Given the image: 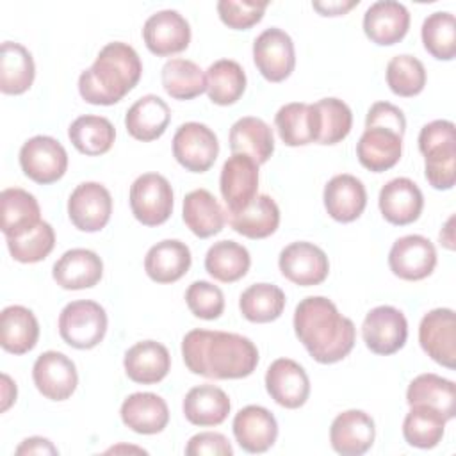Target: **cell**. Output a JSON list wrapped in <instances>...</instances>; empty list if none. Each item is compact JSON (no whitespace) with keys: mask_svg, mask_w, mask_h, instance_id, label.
Masks as SVG:
<instances>
[{"mask_svg":"<svg viewBox=\"0 0 456 456\" xmlns=\"http://www.w3.org/2000/svg\"><path fill=\"white\" fill-rule=\"evenodd\" d=\"M182 356L192 374L210 379H240L258 365V349L244 335L191 330L182 340Z\"/></svg>","mask_w":456,"mask_h":456,"instance_id":"6da1fadb","label":"cell"},{"mask_svg":"<svg viewBox=\"0 0 456 456\" xmlns=\"http://www.w3.org/2000/svg\"><path fill=\"white\" fill-rule=\"evenodd\" d=\"M294 331L308 354L319 363L344 360L356 340V328L324 296H308L294 310Z\"/></svg>","mask_w":456,"mask_h":456,"instance_id":"7a4b0ae2","label":"cell"},{"mask_svg":"<svg viewBox=\"0 0 456 456\" xmlns=\"http://www.w3.org/2000/svg\"><path fill=\"white\" fill-rule=\"evenodd\" d=\"M142 64L137 52L121 41L107 43L91 68L78 77L80 96L93 105L121 102L139 82Z\"/></svg>","mask_w":456,"mask_h":456,"instance_id":"3957f363","label":"cell"},{"mask_svg":"<svg viewBox=\"0 0 456 456\" xmlns=\"http://www.w3.org/2000/svg\"><path fill=\"white\" fill-rule=\"evenodd\" d=\"M419 150L424 173L436 191H449L456 182V126L449 119H435L420 128Z\"/></svg>","mask_w":456,"mask_h":456,"instance_id":"277c9868","label":"cell"},{"mask_svg":"<svg viewBox=\"0 0 456 456\" xmlns=\"http://www.w3.org/2000/svg\"><path fill=\"white\" fill-rule=\"evenodd\" d=\"M107 312L91 299L68 303L59 315V335L75 349H93L107 333Z\"/></svg>","mask_w":456,"mask_h":456,"instance_id":"5b68a950","label":"cell"},{"mask_svg":"<svg viewBox=\"0 0 456 456\" xmlns=\"http://www.w3.org/2000/svg\"><path fill=\"white\" fill-rule=\"evenodd\" d=\"M130 208L144 226L166 223L173 212V189L166 176L144 173L130 185Z\"/></svg>","mask_w":456,"mask_h":456,"instance_id":"8992f818","label":"cell"},{"mask_svg":"<svg viewBox=\"0 0 456 456\" xmlns=\"http://www.w3.org/2000/svg\"><path fill=\"white\" fill-rule=\"evenodd\" d=\"M20 166L32 182L48 185L61 180L68 169L64 146L50 135H34L20 148Z\"/></svg>","mask_w":456,"mask_h":456,"instance_id":"52a82bcc","label":"cell"},{"mask_svg":"<svg viewBox=\"0 0 456 456\" xmlns=\"http://www.w3.org/2000/svg\"><path fill=\"white\" fill-rule=\"evenodd\" d=\"M219 155L217 135L203 123L189 121L176 128L173 137V157L191 173L208 171Z\"/></svg>","mask_w":456,"mask_h":456,"instance_id":"ba28073f","label":"cell"},{"mask_svg":"<svg viewBox=\"0 0 456 456\" xmlns=\"http://www.w3.org/2000/svg\"><path fill=\"white\" fill-rule=\"evenodd\" d=\"M253 61L265 80L283 82L296 66L292 37L278 27L265 28L253 41Z\"/></svg>","mask_w":456,"mask_h":456,"instance_id":"9c48e42d","label":"cell"},{"mask_svg":"<svg viewBox=\"0 0 456 456\" xmlns=\"http://www.w3.org/2000/svg\"><path fill=\"white\" fill-rule=\"evenodd\" d=\"M365 346L381 356H388L403 349L408 338V322L404 314L390 305L372 308L362 324Z\"/></svg>","mask_w":456,"mask_h":456,"instance_id":"30bf717a","label":"cell"},{"mask_svg":"<svg viewBox=\"0 0 456 456\" xmlns=\"http://www.w3.org/2000/svg\"><path fill=\"white\" fill-rule=\"evenodd\" d=\"M112 214V196L98 182L78 183L68 200V216L80 232H100Z\"/></svg>","mask_w":456,"mask_h":456,"instance_id":"8fae6325","label":"cell"},{"mask_svg":"<svg viewBox=\"0 0 456 456\" xmlns=\"http://www.w3.org/2000/svg\"><path fill=\"white\" fill-rule=\"evenodd\" d=\"M278 265L281 274L299 287L319 285L330 273V260L326 253L314 242L306 240L285 246L278 256Z\"/></svg>","mask_w":456,"mask_h":456,"instance_id":"7c38bea8","label":"cell"},{"mask_svg":"<svg viewBox=\"0 0 456 456\" xmlns=\"http://www.w3.org/2000/svg\"><path fill=\"white\" fill-rule=\"evenodd\" d=\"M390 271L406 281H419L428 278L436 265L435 244L424 235L399 237L388 253Z\"/></svg>","mask_w":456,"mask_h":456,"instance_id":"4fadbf2b","label":"cell"},{"mask_svg":"<svg viewBox=\"0 0 456 456\" xmlns=\"http://www.w3.org/2000/svg\"><path fill=\"white\" fill-rule=\"evenodd\" d=\"M419 342L422 351L438 365L454 369L456 365V317L451 308L428 312L419 324Z\"/></svg>","mask_w":456,"mask_h":456,"instance_id":"5bb4252c","label":"cell"},{"mask_svg":"<svg viewBox=\"0 0 456 456\" xmlns=\"http://www.w3.org/2000/svg\"><path fill=\"white\" fill-rule=\"evenodd\" d=\"M219 189L226 212L242 210L258 194V164L248 155L232 153L223 164Z\"/></svg>","mask_w":456,"mask_h":456,"instance_id":"9a60e30c","label":"cell"},{"mask_svg":"<svg viewBox=\"0 0 456 456\" xmlns=\"http://www.w3.org/2000/svg\"><path fill=\"white\" fill-rule=\"evenodd\" d=\"M32 379L39 394L50 401L69 399L78 385V374L73 360L59 351H45L36 358Z\"/></svg>","mask_w":456,"mask_h":456,"instance_id":"2e32d148","label":"cell"},{"mask_svg":"<svg viewBox=\"0 0 456 456\" xmlns=\"http://www.w3.org/2000/svg\"><path fill=\"white\" fill-rule=\"evenodd\" d=\"M142 39L146 48L159 55L167 57L183 52L191 43L189 21L175 9H164L151 14L142 27Z\"/></svg>","mask_w":456,"mask_h":456,"instance_id":"e0dca14e","label":"cell"},{"mask_svg":"<svg viewBox=\"0 0 456 456\" xmlns=\"http://www.w3.org/2000/svg\"><path fill=\"white\" fill-rule=\"evenodd\" d=\"M265 390L276 404L296 410L301 408L310 395V379L297 362L278 358L267 367Z\"/></svg>","mask_w":456,"mask_h":456,"instance_id":"ac0fdd59","label":"cell"},{"mask_svg":"<svg viewBox=\"0 0 456 456\" xmlns=\"http://www.w3.org/2000/svg\"><path fill=\"white\" fill-rule=\"evenodd\" d=\"M376 438V426L363 410H346L338 413L330 428V444L342 456L365 454Z\"/></svg>","mask_w":456,"mask_h":456,"instance_id":"d6986e66","label":"cell"},{"mask_svg":"<svg viewBox=\"0 0 456 456\" xmlns=\"http://www.w3.org/2000/svg\"><path fill=\"white\" fill-rule=\"evenodd\" d=\"M233 436L246 452H265L278 438V422L274 415L258 404L239 410L233 417Z\"/></svg>","mask_w":456,"mask_h":456,"instance_id":"ffe728a7","label":"cell"},{"mask_svg":"<svg viewBox=\"0 0 456 456\" xmlns=\"http://www.w3.org/2000/svg\"><path fill=\"white\" fill-rule=\"evenodd\" d=\"M378 205L381 216L390 224L404 226L420 217L424 208V196L413 180L399 176L392 178L381 187Z\"/></svg>","mask_w":456,"mask_h":456,"instance_id":"44dd1931","label":"cell"},{"mask_svg":"<svg viewBox=\"0 0 456 456\" xmlns=\"http://www.w3.org/2000/svg\"><path fill=\"white\" fill-rule=\"evenodd\" d=\"M408 28L410 12L401 2L379 0L374 2L363 14V32L379 46L399 43L406 36Z\"/></svg>","mask_w":456,"mask_h":456,"instance_id":"7402d4cb","label":"cell"},{"mask_svg":"<svg viewBox=\"0 0 456 456\" xmlns=\"http://www.w3.org/2000/svg\"><path fill=\"white\" fill-rule=\"evenodd\" d=\"M328 216L338 223H351L362 216L367 205V191L360 178L342 173L335 175L322 192Z\"/></svg>","mask_w":456,"mask_h":456,"instance_id":"603a6c76","label":"cell"},{"mask_svg":"<svg viewBox=\"0 0 456 456\" xmlns=\"http://www.w3.org/2000/svg\"><path fill=\"white\" fill-rule=\"evenodd\" d=\"M52 276L59 287L66 290H80L94 287L103 276L102 258L86 248L68 249L53 264Z\"/></svg>","mask_w":456,"mask_h":456,"instance_id":"cb8c5ba5","label":"cell"},{"mask_svg":"<svg viewBox=\"0 0 456 456\" xmlns=\"http://www.w3.org/2000/svg\"><path fill=\"white\" fill-rule=\"evenodd\" d=\"M403 153V135L383 126H365L356 142V157L360 164L372 171L383 173L394 167Z\"/></svg>","mask_w":456,"mask_h":456,"instance_id":"d4e9b609","label":"cell"},{"mask_svg":"<svg viewBox=\"0 0 456 456\" xmlns=\"http://www.w3.org/2000/svg\"><path fill=\"white\" fill-rule=\"evenodd\" d=\"M123 367L134 383L153 385L167 376L171 356L164 344L157 340H142L126 349Z\"/></svg>","mask_w":456,"mask_h":456,"instance_id":"484cf974","label":"cell"},{"mask_svg":"<svg viewBox=\"0 0 456 456\" xmlns=\"http://www.w3.org/2000/svg\"><path fill=\"white\" fill-rule=\"evenodd\" d=\"M126 428L139 435H157L169 422V408L166 401L153 392L130 394L119 410Z\"/></svg>","mask_w":456,"mask_h":456,"instance_id":"4316f807","label":"cell"},{"mask_svg":"<svg viewBox=\"0 0 456 456\" xmlns=\"http://www.w3.org/2000/svg\"><path fill=\"white\" fill-rule=\"evenodd\" d=\"M192 256L185 242L178 239H164L153 244L144 256V271L157 283H175L191 267Z\"/></svg>","mask_w":456,"mask_h":456,"instance_id":"83f0119b","label":"cell"},{"mask_svg":"<svg viewBox=\"0 0 456 456\" xmlns=\"http://www.w3.org/2000/svg\"><path fill=\"white\" fill-rule=\"evenodd\" d=\"M171 121V110L167 103L157 94L141 96L125 116L126 132L142 142L159 139Z\"/></svg>","mask_w":456,"mask_h":456,"instance_id":"f1b7e54d","label":"cell"},{"mask_svg":"<svg viewBox=\"0 0 456 456\" xmlns=\"http://www.w3.org/2000/svg\"><path fill=\"white\" fill-rule=\"evenodd\" d=\"M230 399L226 392L216 385H198L185 394L182 410L185 419L200 428L219 426L230 413Z\"/></svg>","mask_w":456,"mask_h":456,"instance_id":"f546056e","label":"cell"},{"mask_svg":"<svg viewBox=\"0 0 456 456\" xmlns=\"http://www.w3.org/2000/svg\"><path fill=\"white\" fill-rule=\"evenodd\" d=\"M230 150L251 157L258 166L265 164L274 151L273 128L260 118L244 116L230 128Z\"/></svg>","mask_w":456,"mask_h":456,"instance_id":"4dcf8cb0","label":"cell"},{"mask_svg":"<svg viewBox=\"0 0 456 456\" xmlns=\"http://www.w3.org/2000/svg\"><path fill=\"white\" fill-rule=\"evenodd\" d=\"M0 216L5 239L18 237L43 221L37 200L28 191L20 187H9L2 191Z\"/></svg>","mask_w":456,"mask_h":456,"instance_id":"1f68e13d","label":"cell"},{"mask_svg":"<svg viewBox=\"0 0 456 456\" xmlns=\"http://www.w3.org/2000/svg\"><path fill=\"white\" fill-rule=\"evenodd\" d=\"M182 217L185 226L200 239L219 233L226 223V212L207 189H194L185 194Z\"/></svg>","mask_w":456,"mask_h":456,"instance_id":"d6a6232c","label":"cell"},{"mask_svg":"<svg viewBox=\"0 0 456 456\" xmlns=\"http://www.w3.org/2000/svg\"><path fill=\"white\" fill-rule=\"evenodd\" d=\"M228 224L248 239H265L278 230L280 208L267 194L256 198L239 212H226Z\"/></svg>","mask_w":456,"mask_h":456,"instance_id":"836d02e7","label":"cell"},{"mask_svg":"<svg viewBox=\"0 0 456 456\" xmlns=\"http://www.w3.org/2000/svg\"><path fill=\"white\" fill-rule=\"evenodd\" d=\"M39 322L32 310L21 305L5 306L0 314V346L12 354H25L36 347Z\"/></svg>","mask_w":456,"mask_h":456,"instance_id":"e575fe53","label":"cell"},{"mask_svg":"<svg viewBox=\"0 0 456 456\" xmlns=\"http://www.w3.org/2000/svg\"><path fill=\"white\" fill-rule=\"evenodd\" d=\"M274 126L287 146H306L317 142L319 125L314 103L292 102L278 109Z\"/></svg>","mask_w":456,"mask_h":456,"instance_id":"d590c367","label":"cell"},{"mask_svg":"<svg viewBox=\"0 0 456 456\" xmlns=\"http://www.w3.org/2000/svg\"><path fill=\"white\" fill-rule=\"evenodd\" d=\"M406 403L410 406H431L438 410L445 420H452L456 415V385L454 381L433 372L419 374L408 385Z\"/></svg>","mask_w":456,"mask_h":456,"instance_id":"8d00e7d4","label":"cell"},{"mask_svg":"<svg viewBox=\"0 0 456 456\" xmlns=\"http://www.w3.org/2000/svg\"><path fill=\"white\" fill-rule=\"evenodd\" d=\"M36 77L32 53L20 43L4 41L0 48V91L4 94H23Z\"/></svg>","mask_w":456,"mask_h":456,"instance_id":"74e56055","label":"cell"},{"mask_svg":"<svg viewBox=\"0 0 456 456\" xmlns=\"http://www.w3.org/2000/svg\"><path fill=\"white\" fill-rule=\"evenodd\" d=\"M251 265L249 251L235 240L214 242L205 255L207 273L223 283H233L246 276Z\"/></svg>","mask_w":456,"mask_h":456,"instance_id":"f35d334b","label":"cell"},{"mask_svg":"<svg viewBox=\"0 0 456 456\" xmlns=\"http://www.w3.org/2000/svg\"><path fill=\"white\" fill-rule=\"evenodd\" d=\"M68 137L80 153L89 157H98L107 153L112 148L116 139V128L103 116L86 114L77 118L69 125Z\"/></svg>","mask_w":456,"mask_h":456,"instance_id":"ab89813d","label":"cell"},{"mask_svg":"<svg viewBox=\"0 0 456 456\" xmlns=\"http://www.w3.org/2000/svg\"><path fill=\"white\" fill-rule=\"evenodd\" d=\"M207 94L216 105H233L246 91V73L237 61L219 59L207 69Z\"/></svg>","mask_w":456,"mask_h":456,"instance_id":"60d3db41","label":"cell"},{"mask_svg":"<svg viewBox=\"0 0 456 456\" xmlns=\"http://www.w3.org/2000/svg\"><path fill=\"white\" fill-rule=\"evenodd\" d=\"M445 422L438 410L426 404H411L403 420V436L411 447L433 449L442 442Z\"/></svg>","mask_w":456,"mask_h":456,"instance_id":"b9f144b4","label":"cell"},{"mask_svg":"<svg viewBox=\"0 0 456 456\" xmlns=\"http://www.w3.org/2000/svg\"><path fill=\"white\" fill-rule=\"evenodd\" d=\"M164 91L175 100H192L207 91V75L189 59H169L160 73Z\"/></svg>","mask_w":456,"mask_h":456,"instance_id":"7bdbcfd3","label":"cell"},{"mask_svg":"<svg viewBox=\"0 0 456 456\" xmlns=\"http://www.w3.org/2000/svg\"><path fill=\"white\" fill-rule=\"evenodd\" d=\"M239 308L249 322L276 321L285 308V292L273 283H253L240 294Z\"/></svg>","mask_w":456,"mask_h":456,"instance_id":"ee69618b","label":"cell"},{"mask_svg":"<svg viewBox=\"0 0 456 456\" xmlns=\"http://www.w3.org/2000/svg\"><path fill=\"white\" fill-rule=\"evenodd\" d=\"M422 45L438 61H452L456 55V20L447 11L431 12L420 28Z\"/></svg>","mask_w":456,"mask_h":456,"instance_id":"f6af8a7d","label":"cell"},{"mask_svg":"<svg viewBox=\"0 0 456 456\" xmlns=\"http://www.w3.org/2000/svg\"><path fill=\"white\" fill-rule=\"evenodd\" d=\"M317 110V142L337 144L347 137L353 126V112L346 102L338 98H322L314 103Z\"/></svg>","mask_w":456,"mask_h":456,"instance_id":"bcb514c9","label":"cell"},{"mask_svg":"<svg viewBox=\"0 0 456 456\" xmlns=\"http://www.w3.org/2000/svg\"><path fill=\"white\" fill-rule=\"evenodd\" d=\"M424 64L408 53L395 55L387 64V84L390 91L403 98H411L422 93L426 86Z\"/></svg>","mask_w":456,"mask_h":456,"instance_id":"7dc6e473","label":"cell"},{"mask_svg":"<svg viewBox=\"0 0 456 456\" xmlns=\"http://www.w3.org/2000/svg\"><path fill=\"white\" fill-rule=\"evenodd\" d=\"M55 246V232L50 223L41 221L32 230L7 239L11 256L21 264H36L45 260Z\"/></svg>","mask_w":456,"mask_h":456,"instance_id":"c3c4849f","label":"cell"},{"mask_svg":"<svg viewBox=\"0 0 456 456\" xmlns=\"http://www.w3.org/2000/svg\"><path fill=\"white\" fill-rule=\"evenodd\" d=\"M185 303L194 317L214 321L221 317L224 310V294L217 285L205 280H198L187 287Z\"/></svg>","mask_w":456,"mask_h":456,"instance_id":"681fc988","label":"cell"},{"mask_svg":"<svg viewBox=\"0 0 456 456\" xmlns=\"http://www.w3.org/2000/svg\"><path fill=\"white\" fill-rule=\"evenodd\" d=\"M267 5H269V2L219 0L217 14L226 27H230L233 30H248L264 18Z\"/></svg>","mask_w":456,"mask_h":456,"instance_id":"f907efd6","label":"cell"},{"mask_svg":"<svg viewBox=\"0 0 456 456\" xmlns=\"http://www.w3.org/2000/svg\"><path fill=\"white\" fill-rule=\"evenodd\" d=\"M187 456H232L233 447L223 433L203 431L189 438L185 445Z\"/></svg>","mask_w":456,"mask_h":456,"instance_id":"816d5d0a","label":"cell"},{"mask_svg":"<svg viewBox=\"0 0 456 456\" xmlns=\"http://www.w3.org/2000/svg\"><path fill=\"white\" fill-rule=\"evenodd\" d=\"M365 126H383L388 130H394L399 135H404L406 130V118L399 107H395L390 102H376L370 105Z\"/></svg>","mask_w":456,"mask_h":456,"instance_id":"f5cc1de1","label":"cell"},{"mask_svg":"<svg viewBox=\"0 0 456 456\" xmlns=\"http://www.w3.org/2000/svg\"><path fill=\"white\" fill-rule=\"evenodd\" d=\"M16 454H59L57 447L43 436H30L25 438L18 447H16Z\"/></svg>","mask_w":456,"mask_h":456,"instance_id":"db71d44e","label":"cell"},{"mask_svg":"<svg viewBox=\"0 0 456 456\" xmlns=\"http://www.w3.org/2000/svg\"><path fill=\"white\" fill-rule=\"evenodd\" d=\"M360 4V0H351V2H312V7L322 14V16H342L346 12H349L353 7H356Z\"/></svg>","mask_w":456,"mask_h":456,"instance_id":"11a10c76","label":"cell"},{"mask_svg":"<svg viewBox=\"0 0 456 456\" xmlns=\"http://www.w3.org/2000/svg\"><path fill=\"white\" fill-rule=\"evenodd\" d=\"M14 401H16V383L7 374H2V411H7Z\"/></svg>","mask_w":456,"mask_h":456,"instance_id":"9f6ffc18","label":"cell"},{"mask_svg":"<svg viewBox=\"0 0 456 456\" xmlns=\"http://www.w3.org/2000/svg\"><path fill=\"white\" fill-rule=\"evenodd\" d=\"M440 244L447 249H454L456 244H454V216H451L445 223V226L440 230Z\"/></svg>","mask_w":456,"mask_h":456,"instance_id":"6f0895ef","label":"cell"}]
</instances>
